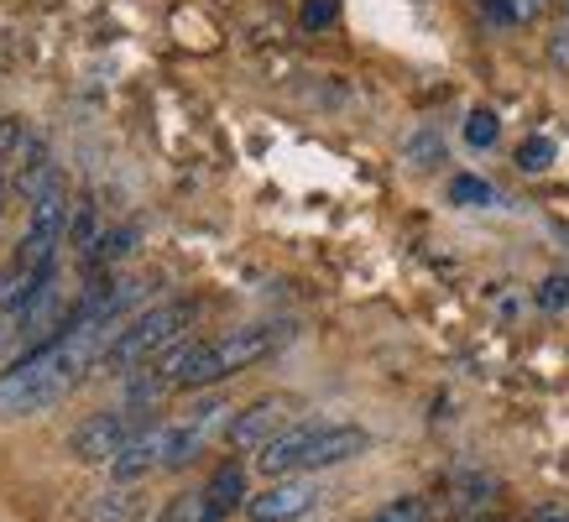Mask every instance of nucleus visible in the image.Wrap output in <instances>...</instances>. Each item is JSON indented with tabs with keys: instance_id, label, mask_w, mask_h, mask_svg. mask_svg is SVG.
I'll use <instances>...</instances> for the list:
<instances>
[{
	"instance_id": "obj_8",
	"label": "nucleus",
	"mask_w": 569,
	"mask_h": 522,
	"mask_svg": "<svg viewBox=\"0 0 569 522\" xmlns=\"http://www.w3.org/2000/svg\"><path fill=\"white\" fill-rule=\"evenodd\" d=\"M298 402L288 398V392H267V398H257L251 408H241V413L224 423V439L236 444V450H261L267 439H277L282 429H288V413H293Z\"/></svg>"
},
{
	"instance_id": "obj_19",
	"label": "nucleus",
	"mask_w": 569,
	"mask_h": 522,
	"mask_svg": "<svg viewBox=\"0 0 569 522\" xmlns=\"http://www.w3.org/2000/svg\"><path fill=\"white\" fill-rule=\"evenodd\" d=\"M69 241L84 245V251L100 241V230H94V204H79V209L69 214Z\"/></svg>"
},
{
	"instance_id": "obj_21",
	"label": "nucleus",
	"mask_w": 569,
	"mask_h": 522,
	"mask_svg": "<svg viewBox=\"0 0 569 522\" xmlns=\"http://www.w3.org/2000/svg\"><path fill=\"white\" fill-rule=\"evenodd\" d=\"M340 17V0H303V11H298V21L309 27V32H319V27H329V21Z\"/></svg>"
},
{
	"instance_id": "obj_18",
	"label": "nucleus",
	"mask_w": 569,
	"mask_h": 522,
	"mask_svg": "<svg viewBox=\"0 0 569 522\" xmlns=\"http://www.w3.org/2000/svg\"><path fill=\"white\" fill-rule=\"evenodd\" d=\"M538 309H549V313L569 309V278L565 272H549V278L538 282Z\"/></svg>"
},
{
	"instance_id": "obj_16",
	"label": "nucleus",
	"mask_w": 569,
	"mask_h": 522,
	"mask_svg": "<svg viewBox=\"0 0 569 522\" xmlns=\"http://www.w3.org/2000/svg\"><path fill=\"white\" fill-rule=\"evenodd\" d=\"M549 162H553V141L549 137H528L518 147V168H522V173H543Z\"/></svg>"
},
{
	"instance_id": "obj_15",
	"label": "nucleus",
	"mask_w": 569,
	"mask_h": 522,
	"mask_svg": "<svg viewBox=\"0 0 569 522\" xmlns=\"http://www.w3.org/2000/svg\"><path fill=\"white\" fill-rule=\"evenodd\" d=\"M152 522H204V496L199 491H178L173 502H162Z\"/></svg>"
},
{
	"instance_id": "obj_13",
	"label": "nucleus",
	"mask_w": 569,
	"mask_h": 522,
	"mask_svg": "<svg viewBox=\"0 0 569 522\" xmlns=\"http://www.w3.org/2000/svg\"><path fill=\"white\" fill-rule=\"evenodd\" d=\"M449 199L466 209H486V204H497V189L476 173H460V178H449Z\"/></svg>"
},
{
	"instance_id": "obj_22",
	"label": "nucleus",
	"mask_w": 569,
	"mask_h": 522,
	"mask_svg": "<svg viewBox=\"0 0 569 522\" xmlns=\"http://www.w3.org/2000/svg\"><path fill=\"white\" fill-rule=\"evenodd\" d=\"M533 6L538 0H486V17L491 21H522V17H533Z\"/></svg>"
},
{
	"instance_id": "obj_20",
	"label": "nucleus",
	"mask_w": 569,
	"mask_h": 522,
	"mask_svg": "<svg viewBox=\"0 0 569 522\" xmlns=\"http://www.w3.org/2000/svg\"><path fill=\"white\" fill-rule=\"evenodd\" d=\"M408 157H413L418 168H433V162H445V141L433 137V131H418V137L408 141Z\"/></svg>"
},
{
	"instance_id": "obj_23",
	"label": "nucleus",
	"mask_w": 569,
	"mask_h": 522,
	"mask_svg": "<svg viewBox=\"0 0 569 522\" xmlns=\"http://www.w3.org/2000/svg\"><path fill=\"white\" fill-rule=\"evenodd\" d=\"M6 193H11V162H0V214H6Z\"/></svg>"
},
{
	"instance_id": "obj_9",
	"label": "nucleus",
	"mask_w": 569,
	"mask_h": 522,
	"mask_svg": "<svg viewBox=\"0 0 569 522\" xmlns=\"http://www.w3.org/2000/svg\"><path fill=\"white\" fill-rule=\"evenodd\" d=\"M199 496H204V522L236 518L246 506V496H251V475H246L241 460H224V465H214V475H209L204 486H199Z\"/></svg>"
},
{
	"instance_id": "obj_14",
	"label": "nucleus",
	"mask_w": 569,
	"mask_h": 522,
	"mask_svg": "<svg viewBox=\"0 0 569 522\" xmlns=\"http://www.w3.org/2000/svg\"><path fill=\"white\" fill-rule=\"evenodd\" d=\"M366 522H429V502L408 491V496H392V502H381Z\"/></svg>"
},
{
	"instance_id": "obj_7",
	"label": "nucleus",
	"mask_w": 569,
	"mask_h": 522,
	"mask_svg": "<svg viewBox=\"0 0 569 522\" xmlns=\"http://www.w3.org/2000/svg\"><path fill=\"white\" fill-rule=\"evenodd\" d=\"M319 506V486L309 475H282L267 491H251L246 496V522H303Z\"/></svg>"
},
{
	"instance_id": "obj_25",
	"label": "nucleus",
	"mask_w": 569,
	"mask_h": 522,
	"mask_svg": "<svg viewBox=\"0 0 569 522\" xmlns=\"http://www.w3.org/2000/svg\"><path fill=\"white\" fill-rule=\"evenodd\" d=\"M6 330H11V319H6V313H0V334H6Z\"/></svg>"
},
{
	"instance_id": "obj_5",
	"label": "nucleus",
	"mask_w": 569,
	"mask_h": 522,
	"mask_svg": "<svg viewBox=\"0 0 569 522\" xmlns=\"http://www.w3.org/2000/svg\"><path fill=\"white\" fill-rule=\"evenodd\" d=\"M147 423H152L147 408H131V402L126 408H100V413L79 418V429L69 434V454L79 465H110Z\"/></svg>"
},
{
	"instance_id": "obj_17",
	"label": "nucleus",
	"mask_w": 569,
	"mask_h": 522,
	"mask_svg": "<svg viewBox=\"0 0 569 522\" xmlns=\"http://www.w3.org/2000/svg\"><path fill=\"white\" fill-rule=\"evenodd\" d=\"M497 137H501V121L491 116V110H476L466 121V141L470 147H497Z\"/></svg>"
},
{
	"instance_id": "obj_2",
	"label": "nucleus",
	"mask_w": 569,
	"mask_h": 522,
	"mask_svg": "<svg viewBox=\"0 0 569 522\" xmlns=\"http://www.w3.org/2000/svg\"><path fill=\"white\" fill-rule=\"evenodd\" d=\"M377 439L371 429L361 423H340V418H303V423H288L277 439H267L257 454V470L261 475H313V470H335V465H350L361 460Z\"/></svg>"
},
{
	"instance_id": "obj_24",
	"label": "nucleus",
	"mask_w": 569,
	"mask_h": 522,
	"mask_svg": "<svg viewBox=\"0 0 569 522\" xmlns=\"http://www.w3.org/2000/svg\"><path fill=\"white\" fill-rule=\"evenodd\" d=\"M533 522H569V512H553V506H549V512H538Z\"/></svg>"
},
{
	"instance_id": "obj_4",
	"label": "nucleus",
	"mask_w": 569,
	"mask_h": 522,
	"mask_svg": "<svg viewBox=\"0 0 569 522\" xmlns=\"http://www.w3.org/2000/svg\"><path fill=\"white\" fill-rule=\"evenodd\" d=\"M193 319H199V303H193V298H162L152 309H141L137 319L104 345L94 371H104V377H131L137 365L157 361L162 350L183 345V334L193 330Z\"/></svg>"
},
{
	"instance_id": "obj_6",
	"label": "nucleus",
	"mask_w": 569,
	"mask_h": 522,
	"mask_svg": "<svg viewBox=\"0 0 569 522\" xmlns=\"http://www.w3.org/2000/svg\"><path fill=\"white\" fill-rule=\"evenodd\" d=\"M173 450H178V418H168V423L152 418L104 470H110L116 486H137L141 475H152V470H173Z\"/></svg>"
},
{
	"instance_id": "obj_10",
	"label": "nucleus",
	"mask_w": 569,
	"mask_h": 522,
	"mask_svg": "<svg viewBox=\"0 0 569 522\" xmlns=\"http://www.w3.org/2000/svg\"><path fill=\"white\" fill-rule=\"evenodd\" d=\"M224 413H230V408H224V402H199V408H189V413L178 418V450H173V470H183V465H193V460H199V454H204V444L214 434H220L224 429Z\"/></svg>"
},
{
	"instance_id": "obj_11",
	"label": "nucleus",
	"mask_w": 569,
	"mask_h": 522,
	"mask_svg": "<svg viewBox=\"0 0 569 522\" xmlns=\"http://www.w3.org/2000/svg\"><path fill=\"white\" fill-rule=\"evenodd\" d=\"M141 518V491L137 486H110L84 506V522H137Z\"/></svg>"
},
{
	"instance_id": "obj_1",
	"label": "nucleus",
	"mask_w": 569,
	"mask_h": 522,
	"mask_svg": "<svg viewBox=\"0 0 569 522\" xmlns=\"http://www.w3.org/2000/svg\"><path fill=\"white\" fill-rule=\"evenodd\" d=\"M116 334L121 330L89 319V324H63L52 340L32 345L6 377H0V418H32V413L58 408V402L69 398L73 387L100 365L104 345H110Z\"/></svg>"
},
{
	"instance_id": "obj_3",
	"label": "nucleus",
	"mask_w": 569,
	"mask_h": 522,
	"mask_svg": "<svg viewBox=\"0 0 569 522\" xmlns=\"http://www.w3.org/2000/svg\"><path fill=\"white\" fill-rule=\"evenodd\" d=\"M293 324L288 319H267V324H236V330H220L214 340H189L183 361H178L173 387H214L230 382L236 371H251V365L272 361L277 350L293 340Z\"/></svg>"
},
{
	"instance_id": "obj_12",
	"label": "nucleus",
	"mask_w": 569,
	"mask_h": 522,
	"mask_svg": "<svg viewBox=\"0 0 569 522\" xmlns=\"http://www.w3.org/2000/svg\"><path fill=\"white\" fill-rule=\"evenodd\" d=\"M131 251H137V225H121V230H104L100 241L84 251V261H89V272H100V267H116Z\"/></svg>"
}]
</instances>
